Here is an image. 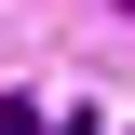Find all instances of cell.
I'll return each mask as SVG.
<instances>
[{
	"instance_id": "cell-1",
	"label": "cell",
	"mask_w": 135,
	"mask_h": 135,
	"mask_svg": "<svg viewBox=\"0 0 135 135\" xmlns=\"http://www.w3.org/2000/svg\"><path fill=\"white\" fill-rule=\"evenodd\" d=\"M0 135H27V95H0Z\"/></svg>"
}]
</instances>
